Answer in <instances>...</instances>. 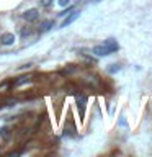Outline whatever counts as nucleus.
<instances>
[{
	"label": "nucleus",
	"mask_w": 152,
	"mask_h": 157,
	"mask_svg": "<svg viewBox=\"0 0 152 157\" xmlns=\"http://www.w3.org/2000/svg\"><path fill=\"white\" fill-rule=\"evenodd\" d=\"M92 52L95 54V56H98V57H105V56H108V54H111L110 49H108L105 44H97V46H93Z\"/></svg>",
	"instance_id": "nucleus-1"
},
{
	"label": "nucleus",
	"mask_w": 152,
	"mask_h": 157,
	"mask_svg": "<svg viewBox=\"0 0 152 157\" xmlns=\"http://www.w3.org/2000/svg\"><path fill=\"white\" fill-rule=\"evenodd\" d=\"M23 18L26 20L28 23H33V21H36V20L39 18V12L36 8H29V10H26V12L23 13Z\"/></svg>",
	"instance_id": "nucleus-2"
},
{
	"label": "nucleus",
	"mask_w": 152,
	"mask_h": 157,
	"mask_svg": "<svg viewBox=\"0 0 152 157\" xmlns=\"http://www.w3.org/2000/svg\"><path fill=\"white\" fill-rule=\"evenodd\" d=\"M87 100L88 98L85 95H78L75 98V101H77V106H78V110H80V118L83 120V116H85V106H87Z\"/></svg>",
	"instance_id": "nucleus-3"
},
{
	"label": "nucleus",
	"mask_w": 152,
	"mask_h": 157,
	"mask_svg": "<svg viewBox=\"0 0 152 157\" xmlns=\"http://www.w3.org/2000/svg\"><path fill=\"white\" fill-rule=\"evenodd\" d=\"M13 43H15L13 33H3L2 36H0V44H2V46H12Z\"/></svg>",
	"instance_id": "nucleus-4"
},
{
	"label": "nucleus",
	"mask_w": 152,
	"mask_h": 157,
	"mask_svg": "<svg viewBox=\"0 0 152 157\" xmlns=\"http://www.w3.org/2000/svg\"><path fill=\"white\" fill-rule=\"evenodd\" d=\"M77 18H78V12H72L70 15H67V18L62 21V26H64V28H66V26H69V25H70V23H74Z\"/></svg>",
	"instance_id": "nucleus-5"
},
{
	"label": "nucleus",
	"mask_w": 152,
	"mask_h": 157,
	"mask_svg": "<svg viewBox=\"0 0 152 157\" xmlns=\"http://www.w3.org/2000/svg\"><path fill=\"white\" fill-rule=\"evenodd\" d=\"M103 44H105V46L110 49V52H115V51H118V48H120V44H118L115 39H106Z\"/></svg>",
	"instance_id": "nucleus-6"
},
{
	"label": "nucleus",
	"mask_w": 152,
	"mask_h": 157,
	"mask_svg": "<svg viewBox=\"0 0 152 157\" xmlns=\"http://www.w3.org/2000/svg\"><path fill=\"white\" fill-rule=\"evenodd\" d=\"M31 78H33V75H23V77H20L18 80L13 83V87H21V85H25V83L31 82Z\"/></svg>",
	"instance_id": "nucleus-7"
},
{
	"label": "nucleus",
	"mask_w": 152,
	"mask_h": 157,
	"mask_svg": "<svg viewBox=\"0 0 152 157\" xmlns=\"http://www.w3.org/2000/svg\"><path fill=\"white\" fill-rule=\"evenodd\" d=\"M52 26H54V21L48 20V21H43V23H41V28H39V29H41V31H49Z\"/></svg>",
	"instance_id": "nucleus-8"
},
{
	"label": "nucleus",
	"mask_w": 152,
	"mask_h": 157,
	"mask_svg": "<svg viewBox=\"0 0 152 157\" xmlns=\"http://www.w3.org/2000/svg\"><path fill=\"white\" fill-rule=\"evenodd\" d=\"M39 2H41V5H43V7H51V5H52V0H39Z\"/></svg>",
	"instance_id": "nucleus-9"
},
{
	"label": "nucleus",
	"mask_w": 152,
	"mask_h": 157,
	"mask_svg": "<svg viewBox=\"0 0 152 157\" xmlns=\"http://www.w3.org/2000/svg\"><path fill=\"white\" fill-rule=\"evenodd\" d=\"M29 33H31V29H29V28H26V29H21V38H26V36H29Z\"/></svg>",
	"instance_id": "nucleus-10"
},
{
	"label": "nucleus",
	"mask_w": 152,
	"mask_h": 157,
	"mask_svg": "<svg viewBox=\"0 0 152 157\" xmlns=\"http://www.w3.org/2000/svg\"><path fill=\"white\" fill-rule=\"evenodd\" d=\"M111 66H113V67L108 69L110 72H116V71H120V66H118V64H111Z\"/></svg>",
	"instance_id": "nucleus-11"
},
{
	"label": "nucleus",
	"mask_w": 152,
	"mask_h": 157,
	"mask_svg": "<svg viewBox=\"0 0 152 157\" xmlns=\"http://www.w3.org/2000/svg\"><path fill=\"white\" fill-rule=\"evenodd\" d=\"M69 3H70V0H59V5H61V7H66Z\"/></svg>",
	"instance_id": "nucleus-12"
}]
</instances>
